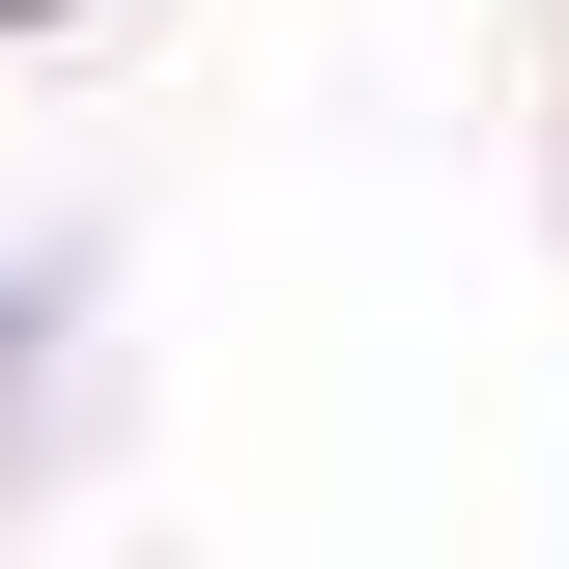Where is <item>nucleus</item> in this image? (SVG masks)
<instances>
[{"label": "nucleus", "instance_id": "1", "mask_svg": "<svg viewBox=\"0 0 569 569\" xmlns=\"http://www.w3.org/2000/svg\"><path fill=\"white\" fill-rule=\"evenodd\" d=\"M58 342H86V257H58V228H0V485L58 456Z\"/></svg>", "mask_w": 569, "mask_h": 569}, {"label": "nucleus", "instance_id": "2", "mask_svg": "<svg viewBox=\"0 0 569 569\" xmlns=\"http://www.w3.org/2000/svg\"><path fill=\"white\" fill-rule=\"evenodd\" d=\"M0 29H58V0H0Z\"/></svg>", "mask_w": 569, "mask_h": 569}]
</instances>
